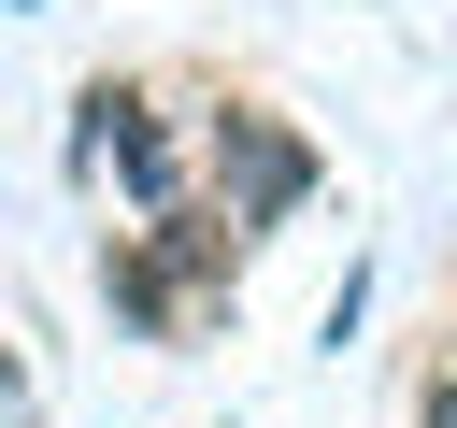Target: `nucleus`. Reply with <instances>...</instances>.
Segmentation results:
<instances>
[{"label":"nucleus","instance_id":"f257e3e1","mask_svg":"<svg viewBox=\"0 0 457 428\" xmlns=\"http://www.w3.org/2000/svg\"><path fill=\"white\" fill-rule=\"evenodd\" d=\"M100 157L129 171V200H143V214H186V157H171L157 100H143V86H114V71L71 100V171H100Z\"/></svg>","mask_w":457,"mask_h":428},{"label":"nucleus","instance_id":"20e7f679","mask_svg":"<svg viewBox=\"0 0 457 428\" xmlns=\"http://www.w3.org/2000/svg\"><path fill=\"white\" fill-rule=\"evenodd\" d=\"M414 428H457V399H428V414H414Z\"/></svg>","mask_w":457,"mask_h":428},{"label":"nucleus","instance_id":"7ed1b4c3","mask_svg":"<svg viewBox=\"0 0 457 428\" xmlns=\"http://www.w3.org/2000/svg\"><path fill=\"white\" fill-rule=\"evenodd\" d=\"M14 414H29V357H0V428H14Z\"/></svg>","mask_w":457,"mask_h":428},{"label":"nucleus","instance_id":"39448f33","mask_svg":"<svg viewBox=\"0 0 457 428\" xmlns=\"http://www.w3.org/2000/svg\"><path fill=\"white\" fill-rule=\"evenodd\" d=\"M14 14H43V0H14Z\"/></svg>","mask_w":457,"mask_h":428},{"label":"nucleus","instance_id":"f03ea898","mask_svg":"<svg viewBox=\"0 0 457 428\" xmlns=\"http://www.w3.org/2000/svg\"><path fill=\"white\" fill-rule=\"evenodd\" d=\"M214 185H228V228H286V214L314 200V143H300L286 114L228 100V114H214Z\"/></svg>","mask_w":457,"mask_h":428}]
</instances>
